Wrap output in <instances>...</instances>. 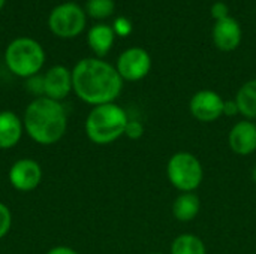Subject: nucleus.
<instances>
[{
	"label": "nucleus",
	"instance_id": "nucleus-21",
	"mask_svg": "<svg viewBox=\"0 0 256 254\" xmlns=\"http://www.w3.org/2000/svg\"><path fill=\"white\" fill-rule=\"evenodd\" d=\"M112 30H114L116 36L126 37L132 33V22L126 16H118L112 24Z\"/></svg>",
	"mask_w": 256,
	"mask_h": 254
},
{
	"label": "nucleus",
	"instance_id": "nucleus-27",
	"mask_svg": "<svg viewBox=\"0 0 256 254\" xmlns=\"http://www.w3.org/2000/svg\"><path fill=\"white\" fill-rule=\"evenodd\" d=\"M4 3H6V0H0V10L3 9V6H4Z\"/></svg>",
	"mask_w": 256,
	"mask_h": 254
},
{
	"label": "nucleus",
	"instance_id": "nucleus-24",
	"mask_svg": "<svg viewBox=\"0 0 256 254\" xmlns=\"http://www.w3.org/2000/svg\"><path fill=\"white\" fill-rule=\"evenodd\" d=\"M45 254H78L74 249L68 247V246H56L52 249H50Z\"/></svg>",
	"mask_w": 256,
	"mask_h": 254
},
{
	"label": "nucleus",
	"instance_id": "nucleus-25",
	"mask_svg": "<svg viewBox=\"0 0 256 254\" xmlns=\"http://www.w3.org/2000/svg\"><path fill=\"white\" fill-rule=\"evenodd\" d=\"M224 114L225 115H236V114H238V108H237L236 100L234 102L232 100H225V103H224Z\"/></svg>",
	"mask_w": 256,
	"mask_h": 254
},
{
	"label": "nucleus",
	"instance_id": "nucleus-20",
	"mask_svg": "<svg viewBox=\"0 0 256 254\" xmlns=\"http://www.w3.org/2000/svg\"><path fill=\"white\" fill-rule=\"evenodd\" d=\"M26 87L28 93H32L36 97L44 96V75H34L28 79H26Z\"/></svg>",
	"mask_w": 256,
	"mask_h": 254
},
{
	"label": "nucleus",
	"instance_id": "nucleus-2",
	"mask_svg": "<svg viewBox=\"0 0 256 254\" xmlns=\"http://www.w3.org/2000/svg\"><path fill=\"white\" fill-rule=\"evenodd\" d=\"M24 133L39 145L57 144L68 130V112L62 102L34 97L22 115Z\"/></svg>",
	"mask_w": 256,
	"mask_h": 254
},
{
	"label": "nucleus",
	"instance_id": "nucleus-19",
	"mask_svg": "<svg viewBox=\"0 0 256 254\" xmlns=\"http://www.w3.org/2000/svg\"><path fill=\"white\" fill-rule=\"evenodd\" d=\"M12 228V213L8 208V205H4L3 202H0V240H3Z\"/></svg>",
	"mask_w": 256,
	"mask_h": 254
},
{
	"label": "nucleus",
	"instance_id": "nucleus-13",
	"mask_svg": "<svg viewBox=\"0 0 256 254\" xmlns=\"http://www.w3.org/2000/svg\"><path fill=\"white\" fill-rule=\"evenodd\" d=\"M22 120L14 111H0V150H10L16 147L22 138Z\"/></svg>",
	"mask_w": 256,
	"mask_h": 254
},
{
	"label": "nucleus",
	"instance_id": "nucleus-15",
	"mask_svg": "<svg viewBox=\"0 0 256 254\" xmlns=\"http://www.w3.org/2000/svg\"><path fill=\"white\" fill-rule=\"evenodd\" d=\"M200 207H201L200 198L194 192L182 193L176 198L172 204V214L178 222L188 223V222H192L198 216Z\"/></svg>",
	"mask_w": 256,
	"mask_h": 254
},
{
	"label": "nucleus",
	"instance_id": "nucleus-22",
	"mask_svg": "<svg viewBox=\"0 0 256 254\" xmlns=\"http://www.w3.org/2000/svg\"><path fill=\"white\" fill-rule=\"evenodd\" d=\"M124 135L129 139H140L144 135V126L136 120H129L126 130H124Z\"/></svg>",
	"mask_w": 256,
	"mask_h": 254
},
{
	"label": "nucleus",
	"instance_id": "nucleus-8",
	"mask_svg": "<svg viewBox=\"0 0 256 254\" xmlns=\"http://www.w3.org/2000/svg\"><path fill=\"white\" fill-rule=\"evenodd\" d=\"M42 168L33 159L16 160L8 172V180L10 186L21 193H28L38 189L42 181Z\"/></svg>",
	"mask_w": 256,
	"mask_h": 254
},
{
	"label": "nucleus",
	"instance_id": "nucleus-26",
	"mask_svg": "<svg viewBox=\"0 0 256 254\" xmlns=\"http://www.w3.org/2000/svg\"><path fill=\"white\" fill-rule=\"evenodd\" d=\"M252 180H254V183L256 184V165L255 168H254V171H252Z\"/></svg>",
	"mask_w": 256,
	"mask_h": 254
},
{
	"label": "nucleus",
	"instance_id": "nucleus-17",
	"mask_svg": "<svg viewBox=\"0 0 256 254\" xmlns=\"http://www.w3.org/2000/svg\"><path fill=\"white\" fill-rule=\"evenodd\" d=\"M171 254H207V249L200 237L183 234L172 241Z\"/></svg>",
	"mask_w": 256,
	"mask_h": 254
},
{
	"label": "nucleus",
	"instance_id": "nucleus-23",
	"mask_svg": "<svg viewBox=\"0 0 256 254\" xmlns=\"http://www.w3.org/2000/svg\"><path fill=\"white\" fill-rule=\"evenodd\" d=\"M212 16L219 21V19H224L226 16H230V9H228V4L224 3V1H216L213 6H212Z\"/></svg>",
	"mask_w": 256,
	"mask_h": 254
},
{
	"label": "nucleus",
	"instance_id": "nucleus-18",
	"mask_svg": "<svg viewBox=\"0 0 256 254\" xmlns=\"http://www.w3.org/2000/svg\"><path fill=\"white\" fill-rule=\"evenodd\" d=\"M84 10L94 19H105L114 13L116 3L114 0H87Z\"/></svg>",
	"mask_w": 256,
	"mask_h": 254
},
{
	"label": "nucleus",
	"instance_id": "nucleus-12",
	"mask_svg": "<svg viewBox=\"0 0 256 254\" xmlns=\"http://www.w3.org/2000/svg\"><path fill=\"white\" fill-rule=\"evenodd\" d=\"M230 148L238 156H249L256 151V124L250 120L238 121L228 135Z\"/></svg>",
	"mask_w": 256,
	"mask_h": 254
},
{
	"label": "nucleus",
	"instance_id": "nucleus-7",
	"mask_svg": "<svg viewBox=\"0 0 256 254\" xmlns=\"http://www.w3.org/2000/svg\"><path fill=\"white\" fill-rule=\"evenodd\" d=\"M116 69L123 81H141L148 75L152 69V57L144 48L132 46L118 55Z\"/></svg>",
	"mask_w": 256,
	"mask_h": 254
},
{
	"label": "nucleus",
	"instance_id": "nucleus-9",
	"mask_svg": "<svg viewBox=\"0 0 256 254\" xmlns=\"http://www.w3.org/2000/svg\"><path fill=\"white\" fill-rule=\"evenodd\" d=\"M225 100L213 90H201L195 93L189 102L190 114L201 123H213L224 115Z\"/></svg>",
	"mask_w": 256,
	"mask_h": 254
},
{
	"label": "nucleus",
	"instance_id": "nucleus-5",
	"mask_svg": "<svg viewBox=\"0 0 256 254\" xmlns=\"http://www.w3.org/2000/svg\"><path fill=\"white\" fill-rule=\"evenodd\" d=\"M170 183L182 193L195 192L204 178V169L200 159L188 151H180L171 156L166 165Z\"/></svg>",
	"mask_w": 256,
	"mask_h": 254
},
{
	"label": "nucleus",
	"instance_id": "nucleus-16",
	"mask_svg": "<svg viewBox=\"0 0 256 254\" xmlns=\"http://www.w3.org/2000/svg\"><path fill=\"white\" fill-rule=\"evenodd\" d=\"M238 114L248 120L256 118V79L244 82L236 96Z\"/></svg>",
	"mask_w": 256,
	"mask_h": 254
},
{
	"label": "nucleus",
	"instance_id": "nucleus-10",
	"mask_svg": "<svg viewBox=\"0 0 256 254\" xmlns=\"http://www.w3.org/2000/svg\"><path fill=\"white\" fill-rule=\"evenodd\" d=\"M70 91L72 87V70H69L63 64L51 66L44 73V96L57 102H63Z\"/></svg>",
	"mask_w": 256,
	"mask_h": 254
},
{
	"label": "nucleus",
	"instance_id": "nucleus-28",
	"mask_svg": "<svg viewBox=\"0 0 256 254\" xmlns=\"http://www.w3.org/2000/svg\"><path fill=\"white\" fill-rule=\"evenodd\" d=\"M152 254H162V253H152Z\"/></svg>",
	"mask_w": 256,
	"mask_h": 254
},
{
	"label": "nucleus",
	"instance_id": "nucleus-4",
	"mask_svg": "<svg viewBox=\"0 0 256 254\" xmlns=\"http://www.w3.org/2000/svg\"><path fill=\"white\" fill-rule=\"evenodd\" d=\"M45 60L44 46L27 36L10 40L4 49V64L8 70L22 79L38 75L42 70Z\"/></svg>",
	"mask_w": 256,
	"mask_h": 254
},
{
	"label": "nucleus",
	"instance_id": "nucleus-3",
	"mask_svg": "<svg viewBox=\"0 0 256 254\" xmlns=\"http://www.w3.org/2000/svg\"><path fill=\"white\" fill-rule=\"evenodd\" d=\"M128 114L126 111L117 105L105 103L93 106L86 118V135L96 145H108L124 135L128 126Z\"/></svg>",
	"mask_w": 256,
	"mask_h": 254
},
{
	"label": "nucleus",
	"instance_id": "nucleus-6",
	"mask_svg": "<svg viewBox=\"0 0 256 254\" xmlns=\"http://www.w3.org/2000/svg\"><path fill=\"white\" fill-rule=\"evenodd\" d=\"M87 13L75 1H64L52 7L48 15V27L51 33L62 39H72L86 28Z\"/></svg>",
	"mask_w": 256,
	"mask_h": 254
},
{
	"label": "nucleus",
	"instance_id": "nucleus-1",
	"mask_svg": "<svg viewBox=\"0 0 256 254\" xmlns=\"http://www.w3.org/2000/svg\"><path fill=\"white\" fill-rule=\"evenodd\" d=\"M72 87L80 100L98 106L116 102L123 90V79L111 63L104 58L87 57L74 66Z\"/></svg>",
	"mask_w": 256,
	"mask_h": 254
},
{
	"label": "nucleus",
	"instance_id": "nucleus-14",
	"mask_svg": "<svg viewBox=\"0 0 256 254\" xmlns=\"http://www.w3.org/2000/svg\"><path fill=\"white\" fill-rule=\"evenodd\" d=\"M114 40H116V33L112 30V25L104 22L93 25L87 33V43L98 58L105 57L111 51Z\"/></svg>",
	"mask_w": 256,
	"mask_h": 254
},
{
	"label": "nucleus",
	"instance_id": "nucleus-11",
	"mask_svg": "<svg viewBox=\"0 0 256 254\" xmlns=\"http://www.w3.org/2000/svg\"><path fill=\"white\" fill-rule=\"evenodd\" d=\"M242 37H243L242 25L231 15L216 21L213 25V42L216 48L224 52L237 49L238 45L242 43Z\"/></svg>",
	"mask_w": 256,
	"mask_h": 254
}]
</instances>
